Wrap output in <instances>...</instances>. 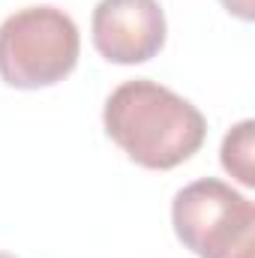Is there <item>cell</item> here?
Returning <instances> with one entry per match:
<instances>
[{
  "label": "cell",
  "mask_w": 255,
  "mask_h": 258,
  "mask_svg": "<svg viewBox=\"0 0 255 258\" xmlns=\"http://www.w3.org/2000/svg\"><path fill=\"white\" fill-rule=\"evenodd\" d=\"M102 123L129 159L150 171L183 165L207 138V120L189 99L147 78L123 81L105 99Z\"/></svg>",
  "instance_id": "6da1fadb"
},
{
  "label": "cell",
  "mask_w": 255,
  "mask_h": 258,
  "mask_svg": "<svg viewBox=\"0 0 255 258\" xmlns=\"http://www.w3.org/2000/svg\"><path fill=\"white\" fill-rule=\"evenodd\" d=\"M81 36L57 6H27L0 24V81L39 90L63 81L78 63Z\"/></svg>",
  "instance_id": "7a4b0ae2"
},
{
  "label": "cell",
  "mask_w": 255,
  "mask_h": 258,
  "mask_svg": "<svg viewBox=\"0 0 255 258\" xmlns=\"http://www.w3.org/2000/svg\"><path fill=\"white\" fill-rule=\"evenodd\" d=\"M171 222L198 258H255V207L216 177L195 180L174 195Z\"/></svg>",
  "instance_id": "3957f363"
},
{
  "label": "cell",
  "mask_w": 255,
  "mask_h": 258,
  "mask_svg": "<svg viewBox=\"0 0 255 258\" xmlns=\"http://www.w3.org/2000/svg\"><path fill=\"white\" fill-rule=\"evenodd\" d=\"M93 45L108 63L135 66L165 45V12L159 0H99L93 9Z\"/></svg>",
  "instance_id": "277c9868"
},
{
  "label": "cell",
  "mask_w": 255,
  "mask_h": 258,
  "mask_svg": "<svg viewBox=\"0 0 255 258\" xmlns=\"http://www.w3.org/2000/svg\"><path fill=\"white\" fill-rule=\"evenodd\" d=\"M255 123L243 120L231 129L222 141V165L231 177H237L243 186H255Z\"/></svg>",
  "instance_id": "5b68a950"
},
{
  "label": "cell",
  "mask_w": 255,
  "mask_h": 258,
  "mask_svg": "<svg viewBox=\"0 0 255 258\" xmlns=\"http://www.w3.org/2000/svg\"><path fill=\"white\" fill-rule=\"evenodd\" d=\"M222 6H225L231 15L243 18V21H252L255 18V0H222Z\"/></svg>",
  "instance_id": "8992f818"
},
{
  "label": "cell",
  "mask_w": 255,
  "mask_h": 258,
  "mask_svg": "<svg viewBox=\"0 0 255 258\" xmlns=\"http://www.w3.org/2000/svg\"><path fill=\"white\" fill-rule=\"evenodd\" d=\"M0 258H15V255H9V252H0Z\"/></svg>",
  "instance_id": "52a82bcc"
}]
</instances>
